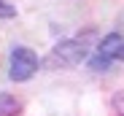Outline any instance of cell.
Masks as SVG:
<instances>
[{"label": "cell", "instance_id": "4", "mask_svg": "<svg viewBox=\"0 0 124 116\" xmlns=\"http://www.w3.org/2000/svg\"><path fill=\"white\" fill-rule=\"evenodd\" d=\"M16 111H19V103L11 97V94L0 92V116H14Z\"/></svg>", "mask_w": 124, "mask_h": 116}, {"label": "cell", "instance_id": "1", "mask_svg": "<svg viewBox=\"0 0 124 116\" xmlns=\"http://www.w3.org/2000/svg\"><path fill=\"white\" fill-rule=\"evenodd\" d=\"M86 60V46L81 41H59L49 54L46 68H76Z\"/></svg>", "mask_w": 124, "mask_h": 116}, {"label": "cell", "instance_id": "5", "mask_svg": "<svg viewBox=\"0 0 124 116\" xmlns=\"http://www.w3.org/2000/svg\"><path fill=\"white\" fill-rule=\"evenodd\" d=\"M14 16H16V8L8 0H0V19H14Z\"/></svg>", "mask_w": 124, "mask_h": 116}, {"label": "cell", "instance_id": "7", "mask_svg": "<svg viewBox=\"0 0 124 116\" xmlns=\"http://www.w3.org/2000/svg\"><path fill=\"white\" fill-rule=\"evenodd\" d=\"M116 60H124V46H121V51H119V57H116Z\"/></svg>", "mask_w": 124, "mask_h": 116}, {"label": "cell", "instance_id": "3", "mask_svg": "<svg viewBox=\"0 0 124 116\" xmlns=\"http://www.w3.org/2000/svg\"><path fill=\"white\" fill-rule=\"evenodd\" d=\"M121 46H124V38H121L119 32H111V35H105V38L97 43V57L113 62L116 57H119V51H121Z\"/></svg>", "mask_w": 124, "mask_h": 116}, {"label": "cell", "instance_id": "2", "mask_svg": "<svg viewBox=\"0 0 124 116\" xmlns=\"http://www.w3.org/2000/svg\"><path fill=\"white\" fill-rule=\"evenodd\" d=\"M38 70V54L27 46H16L11 51V78L14 81H30Z\"/></svg>", "mask_w": 124, "mask_h": 116}, {"label": "cell", "instance_id": "6", "mask_svg": "<svg viewBox=\"0 0 124 116\" xmlns=\"http://www.w3.org/2000/svg\"><path fill=\"white\" fill-rule=\"evenodd\" d=\"M113 111L119 116H124V92H116L113 94Z\"/></svg>", "mask_w": 124, "mask_h": 116}]
</instances>
